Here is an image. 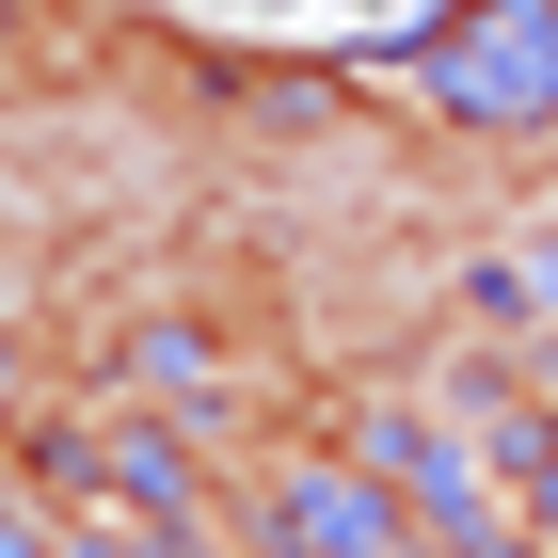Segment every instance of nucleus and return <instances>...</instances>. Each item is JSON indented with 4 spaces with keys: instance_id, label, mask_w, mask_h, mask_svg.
<instances>
[{
    "instance_id": "1",
    "label": "nucleus",
    "mask_w": 558,
    "mask_h": 558,
    "mask_svg": "<svg viewBox=\"0 0 558 558\" xmlns=\"http://www.w3.org/2000/svg\"><path fill=\"white\" fill-rule=\"evenodd\" d=\"M160 16H208V33H384L415 0H160Z\"/></svg>"
}]
</instances>
